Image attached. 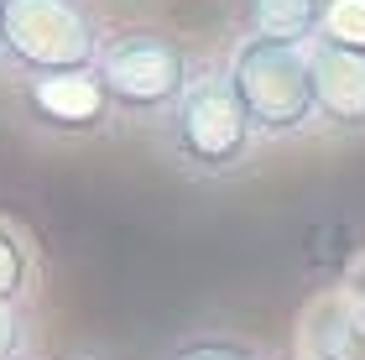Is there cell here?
Returning <instances> with one entry per match:
<instances>
[{"label": "cell", "instance_id": "obj_6", "mask_svg": "<svg viewBox=\"0 0 365 360\" xmlns=\"http://www.w3.org/2000/svg\"><path fill=\"white\" fill-rule=\"evenodd\" d=\"M313 94L329 136H365V53L313 42Z\"/></svg>", "mask_w": 365, "mask_h": 360}, {"label": "cell", "instance_id": "obj_13", "mask_svg": "<svg viewBox=\"0 0 365 360\" xmlns=\"http://www.w3.org/2000/svg\"><path fill=\"white\" fill-rule=\"evenodd\" d=\"M0 47H6V0H0Z\"/></svg>", "mask_w": 365, "mask_h": 360}, {"label": "cell", "instance_id": "obj_15", "mask_svg": "<svg viewBox=\"0 0 365 360\" xmlns=\"http://www.w3.org/2000/svg\"><path fill=\"white\" fill-rule=\"evenodd\" d=\"M297 360H313V355H297Z\"/></svg>", "mask_w": 365, "mask_h": 360}, {"label": "cell", "instance_id": "obj_10", "mask_svg": "<svg viewBox=\"0 0 365 360\" xmlns=\"http://www.w3.org/2000/svg\"><path fill=\"white\" fill-rule=\"evenodd\" d=\"M319 42L365 53V0H319Z\"/></svg>", "mask_w": 365, "mask_h": 360}, {"label": "cell", "instance_id": "obj_8", "mask_svg": "<svg viewBox=\"0 0 365 360\" xmlns=\"http://www.w3.org/2000/svg\"><path fill=\"white\" fill-rule=\"evenodd\" d=\"M157 360H272V355H267V345H256V339H245V334L198 329V334L173 339V345L162 350Z\"/></svg>", "mask_w": 365, "mask_h": 360}, {"label": "cell", "instance_id": "obj_3", "mask_svg": "<svg viewBox=\"0 0 365 360\" xmlns=\"http://www.w3.org/2000/svg\"><path fill=\"white\" fill-rule=\"evenodd\" d=\"M105 37L84 0H6V47L0 63L21 78L99 68Z\"/></svg>", "mask_w": 365, "mask_h": 360}, {"label": "cell", "instance_id": "obj_7", "mask_svg": "<svg viewBox=\"0 0 365 360\" xmlns=\"http://www.w3.org/2000/svg\"><path fill=\"white\" fill-rule=\"evenodd\" d=\"M235 31L261 42H319V0H235Z\"/></svg>", "mask_w": 365, "mask_h": 360}, {"label": "cell", "instance_id": "obj_2", "mask_svg": "<svg viewBox=\"0 0 365 360\" xmlns=\"http://www.w3.org/2000/svg\"><path fill=\"white\" fill-rule=\"evenodd\" d=\"M225 68H230V84H235L261 141L303 136V130L319 125V94H313V53L308 47L240 37Z\"/></svg>", "mask_w": 365, "mask_h": 360}, {"label": "cell", "instance_id": "obj_9", "mask_svg": "<svg viewBox=\"0 0 365 360\" xmlns=\"http://www.w3.org/2000/svg\"><path fill=\"white\" fill-rule=\"evenodd\" d=\"M31 277H37V267H31V245L0 220V303L21 308L26 292H31Z\"/></svg>", "mask_w": 365, "mask_h": 360}, {"label": "cell", "instance_id": "obj_5", "mask_svg": "<svg viewBox=\"0 0 365 360\" xmlns=\"http://www.w3.org/2000/svg\"><path fill=\"white\" fill-rule=\"evenodd\" d=\"M16 110L26 125L53 130V136H105L115 125V100L99 68L84 73H53V78H21L16 84Z\"/></svg>", "mask_w": 365, "mask_h": 360}, {"label": "cell", "instance_id": "obj_14", "mask_svg": "<svg viewBox=\"0 0 365 360\" xmlns=\"http://www.w3.org/2000/svg\"><path fill=\"white\" fill-rule=\"evenodd\" d=\"M73 360H105V355H73Z\"/></svg>", "mask_w": 365, "mask_h": 360}, {"label": "cell", "instance_id": "obj_12", "mask_svg": "<svg viewBox=\"0 0 365 360\" xmlns=\"http://www.w3.org/2000/svg\"><path fill=\"white\" fill-rule=\"evenodd\" d=\"M355 319H360V329H365V267H360V277H355Z\"/></svg>", "mask_w": 365, "mask_h": 360}, {"label": "cell", "instance_id": "obj_1", "mask_svg": "<svg viewBox=\"0 0 365 360\" xmlns=\"http://www.w3.org/2000/svg\"><path fill=\"white\" fill-rule=\"evenodd\" d=\"M157 141L168 162L188 178H235L256 162V125L245 115L225 63H204L188 94L157 120Z\"/></svg>", "mask_w": 365, "mask_h": 360}, {"label": "cell", "instance_id": "obj_11", "mask_svg": "<svg viewBox=\"0 0 365 360\" xmlns=\"http://www.w3.org/2000/svg\"><path fill=\"white\" fill-rule=\"evenodd\" d=\"M31 355V324L21 308L0 303V360H26Z\"/></svg>", "mask_w": 365, "mask_h": 360}, {"label": "cell", "instance_id": "obj_16", "mask_svg": "<svg viewBox=\"0 0 365 360\" xmlns=\"http://www.w3.org/2000/svg\"><path fill=\"white\" fill-rule=\"evenodd\" d=\"M26 360H31V355H26Z\"/></svg>", "mask_w": 365, "mask_h": 360}, {"label": "cell", "instance_id": "obj_4", "mask_svg": "<svg viewBox=\"0 0 365 360\" xmlns=\"http://www.w3.org/2000/svg\"><path fill=\"white\" fill-rule=\"evenodd\" d=\"M193 73L198 68L188 47L146 26L115 31V37H105V53H99V78H105L115 110L130 120H152V125L188 94Z\"/></svg>", "mask_w": 365, "mask_h": 360}]
</instances>
